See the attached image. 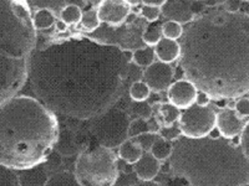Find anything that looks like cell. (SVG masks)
I'll return each mask as SVG.
<instances>
[{"instance_id": "obj_1", "label": "cell", "mask_w": 249, "mask_h": 186, "mask_svg": "<svg viewBox=\"0 0 249 186\" xmlns=\"http://www.w3.org/2000/svg\"><path fill=\"white\" fill-rule=\"evenodd\" d=\"M132 54L86 35H71L35 48L29 79L35 96L55 114L99 118L119 102Z\"/></svg>"}, {"instance_id": "obj_2", "label": "cell", "mask_w": 249, "mask_h": 186, "mask_svg": "<svg viewBox=\"0 0 249 186\" xmlns=\"http://www.w3.org/2000/svg\"><path fill=\"white\" fill-rule=\"evenodd\" d=\"M179 67L213 101L249 94V16L206 9L183 26Z\"/></svg>"}, {"instance_id": "obj_3", "label": "cell", "mask_w": 249, "mask_h": 186, "mask_svg": "<svg viewBox=\"0 0 249 186\" xmlns=\"http://www.w3.org/2000/svg\"><path fill=\"white\" fill-rule=\"evenodd\" d=\"M57 117L37 98L14 96L0 108V165L17 171L39 167L59 141Z\"/></svg>"}, {"instance_id": "obj_4", "label": "cell", "mask_w": 249, "mask_h": 186, "mask_svg": "<svg viewBox=\"0 0 249 186\" xmlns=\"http://www.w3.org/2000/svg\"><path fill=\"white\" fill-rule=\"evenodd\" d=\"M170 172L192 186H248L249 159L241 145L219 137L188 138L173 141L168 159Z\"/></svg>"}, {"instance_id": "obj_5", "label": "cell", "mask_w": 249, "mask_h": 186, "mask_svg": "<svg viewBox=\"0 0 249 186\" xmlns=\"http://www.w3.org/2000/svg\"><path fill=\"white\" fill-rule=\"evenodd\" d=\"M35 48L36 28L28 0H0V102L25 86Z\"/></svg>"}, {"instance_id": "obj_6", "label": "cell", "mask_w": 249, "mask_h": 186, "mask_svg": "<svg viewBox=\"0 0 249 186\" xmlns=\"http://www.w3.org/2000/svg\"><path fill=\"white\" fill-rule=\"evenodd\" d=\"M75 174L82 186H112L119 180V163L112 148L97 145L77 155Z\"/></svg>"}, {"instance_id": "obj_7", "label": "cell", "mask_w": 249, "mask_h": 186, "mask_svg": "<svg viewBox=\"0 0 249 186\" xmlns=\"http://www.w3.org/2000/svg\"><path fill=\"white\" fill-rule=\"evenodd\" d=\"M148 24L150 23L141 15L131 14L122 25L110 26L107 24H101L97 30L89 32L88 35L101 43L119 46L124 51H135L146 46L142 35Z\"/></svg>"}, {"instance_id": "obj_8", "label": "cell", "mask_w": 249, "mask_h": 186, "mask_svg": "<svg viewBox=\"0 0 249 186\" xmlns=\"http://www.w3.org/2000/svg\"><path fill=\"white\" fill-rule=\"evenodd\" d=\"M217 112L210 106L195 103L181 112L178 125L182 136L188 138H203L211 136L215 128Z\"/></svg>"}, {"instance_id": "obj_9", "label": "cell", "mask_w": 249, "mask_h": 186, "mask_svg": "<svg viewBox=\"0 0 249 186\" xmlns=\"http://www.w3.org/2000/svg\"><path fill=\"white\" fill-rule=\"evenodd\" d=\"M111 109L102 114L104 118L97 122L95 129L97 138L101 140L100 144L113 148L120 147V144L128 138L127 129L130 119L127 113L111 112Z\"/></svg>"}, {"instance_id": "obj_10", "label": "cell", "mask_w": 249, "mask_h": 186, "mask_svg": "<svg viewBox=\"0 0 249 186\" xmlns=\"http://www.w3.org/2000/svg\"><path fill=\"white\" fill-rule=\"evenodd\" d=\"M173 78H175V68L171 66V63L162 61H155L152 65L146 67L143 72V81L155 93L167 91L173 83Z\"/></svg>"}, {"instance_id": "obj_11", "label": "cell", "mask_w": 249, "mask_h": 186, "mask_svg": "<svg viewBox=\"0 0 249 186\" xmlns=\"http://www.w3.org/2000/svg\"><path fill=\"white\" fill-rule=\"evenodd\" d=\"M101 24L110 26H119L131 15V6L126 0H102L96 6Z\"/></svg>"}, {"instance_id": "obj_12", "label": "cell", "mask_w": 249, "mask_h": 186, "mask_svg": "<svg viewBox=\"0 0 249 186\" xmlns=\"http://www.w3.org/2000/svg\"><path fill=\"white\" fill-rule=\"evenodd\" d=\"M198 90L188 79H178L173 82L167 90V98L170 103L178 107L179 109H186L197 102Z\"/></svg>"}, {"instance_id": "obj_13", "label": "cell", "mask_w": 249, "mask_h": 186, "mask_svg": "<svg viewBox=\"0 0 249 186\" xmlns=\"http://www.w3.org/2000/svg\"><path fill=\"white\" fill-rule=\"evenodd\" d=\"M244 127L243 118H242L235 109H226L217 113V121H215V128L218 129L221 137L233 139L241 134Z\"/></svg>"}, {"instance_id": "obj_14", "label": "cell", "mask_w": 249, "mask_h": 186, "mask_svg": "<svg viewBox=\"0 0 249 186\" xmlns=\"http://www.w3.org/2000/svg\"><path fill=\"white\" fill-rule=\"evenodd\" d=\"M161 15L170 21H176L182 25H187L195 19L191 3L186 0H167L161 6Z\"/></svg>"}, {"instance_id": "obj_15", "label": "cell", "mask_w": 249, "mask_h": 186, "mask_svg": "<svg viewBox=\"0 0 249 186\" xmlns=\"http://www.w3.org/2000/svg\"><path fill=\"white\" fill-rule=\"evenodd\" d=\"M133 170L141 181H152L161 171V161L156 159L151 152H146L137 163L133 164Z\"/></svg>"}, {"instance_id": "obj_16", "label": "cell", "mask_w": 249, "mask_h": 186, "mask_svg": "<svg viewBox=\"0 0 249 186\" xmlns=\"http://www.w3.org/2000/svg\"><path fill=\"white\" fill-rule=\"evenodd\" d=\"M155 54L159 61L173 63L181 57V44L177 43V40L162 37L155 46Z\"/></svg>"}, {"instance_id": "obj_17", "label": "cell", "mask_w": 249, "mask_h": 186, "mask_svg": "<svg viewBox=\"0 0 249 186\" xmlns=\"http://www.w3.org/2000/svg\"><path fill=\"white\" fill-rule=\"evenodd\" d=\"M143 147L139 140H135V138H127L122 141L119 147V156L128 165H133L135 163H137L143 155Z\"/></svg>"}, {"instance_id": "obj_18", "label": "cell", "mask_w": 249, "mask_h": 186, "mask_svg": "<svg viewBox=\"0 0 249 186\" xmlns=\"http://www.w3.org/2000/svg\"><path fill=\"white\" fill-rule=\"evenodd\" d=\"M159 116L161 121L162 127H168V125H173L178 122L179 117H181V109L178 107H176L172 103H161L159 106Z\"/></svg>"}, {"instance_id": "obj_19", "label": "cell", "mask_w": 249, "mask_h": 186, "mask_svg": "<svg viewBox=\"0 0 249 186\" xmlns=\"http://www.w3.org/2000/svg\"><path fill=\"white\" fill-rule=\"evenodd\" d=\"M150 152L156 159H159L160 161H167L171 158L173 152V141L168 140V139L163 138V137L159 136V138L153 141L152 147H151Z\"/></svg>"}, {"instance_id": "obj_20", "label": "cell", "mask_w": 249, "mask_h": 186, "mask_svg": "<svg viewBox=\"0 0 249 186\" xmlns=\"http://www.w3.org/2000/svg\"><path fill=\"white\" fill-rule=\"evenodd\" d=\"M155 47L151 46H144V47L137 48L132 51V62L139 67H148L155 62Z\"/></svg>"}, {"instance_id": "obj_21", "label": "cell", "mask_w": 249, "mask_h": 186, "mask_svg": "<svg viewBox=\"0 0 249 186\" xmlns=\"http://www.w3.org/2000/svg\"><path fill=\"white\" fill-rule=\"evenodd\" d=\"M33 19H34V25L36 30H48L56 23L54 13L48 8L39 9L33 16Z\"/></svg>"}, {"instance_id": "obj_22", "label": "cell", "mask_w": 249, "mask_h": 186, "mask_svg": "<svg viewBox=\"0 0 249 186\" xmlns=\"http://www.w3.org/2000/svg\"><path fill=\"white\" fill-rule=\"evenodd\" d=\"M46 185L50 186H77L80 185L79 180L76 178V174L75 172L68 171V170H64V171H60L54 174L53 176L48 179L46 181Z\"/></svg>"}, {"instance_id": "obj_23", "label": "cell", "mask_w": 249, "mask_h": 186, "mask_svg": "<svg viewBox=\"0 0 249 186\" xmlns=\"http://www.w3.org/2000/svg\"><path fill=\"white\" fill-rule=\"evenodd\" d=\"M148 132H153L152 125L148 122V119L133 118L130 121L127 129L128 138H137V137L142 136V134Z\"/></svg>"}, {"instance_id": "obj_24", "label": "cell", "mask_w": 249, "mask_h": 186, "mask_svg": "<svg viewBox=\"0 0 249 186\" xmlns=\"http://www.w3.org/2000/svg\"><path fill=\"white\" fill-rule=\"evenodd\" d=\"M150 87L144 81H135L130 87V97L133 102L147 101L151 96Z\"/></svg>"}, {"instance_id": "obj_25", "label": "cell", "mask_w": 249, "mask_h": 186, "mask_svg": "<svg viewBox=\"0 0 249 186\" xmlns=\"http://www.w3.org/2000/svg\"><path fill=\"white\" fill-rule=\"evenodd\" d=\"M80 23H81L82 29L86 32H93L95 30H97L100 25H101V21L99 19V14H97L96 9H90V10H86V12L82 13V17Z\"/></svg>"}, {"instance_id": "obj_26", "label": "cell", "mask_w": 249, "mask_h": 186, "mask_svg": "<svg viewBox=\"0 0 249 186\" xmlns=\"http://www.w3.org/2000/svg\"><path fill=\"white\" fill-rule=\"evenodd\" d=\"M82 10L77 5L74 4H70V5H66L65 8L61 10V14H60V19L64 20L69 26L70 25H76L77 23L81 21L82 17Z\"/></svg>"}, {"instance_id": "obj_27", "label": "cell", "mask_w": 249, "mask_h": 186, "mask_svg": "<svg viewBox=\"0 0 249 186\" xmlns=\"http://www.w3.org/2000/svg\"><path fill=\"white\" fill-rule=\"evenodd\" d=\"M162 39V25L159 24H148V26L144 30L142 35V40L146 46H156Z\"/></svg>"}, {"instance_id": "obj_28", "label": "cell", "mask_w": 249, "mask_h": 186, "mask_svg": "<svg viewBox=\"0 0 249 186\" xmlns=\"http://www.w3.org/2000/svg\"><path fill=\"white\" fill-rule=\"evenodd\" d=\"M17 170L10 169L8 167L0 165V186H20L21 180L20 175H18Z\"/></svg>"}, {"instance_id": "obj_29", "label": "cell", "mask_w": 249, "mask_h": 186, "mask_svg": "<svg viewBox=\"0 0 249 186\" xmlns=\"http://www.w3.org/2000/svg\"><path fill=\"white\" fill-rule=\"evenodd\" d=\"M184 28L182 24L176 23V21H166V23L162 25V35L166 39L171 40H178L181 39L182 35H183Z\"/></svg>"}, {"instance_id": "obj_30", "label": "cell", "mask_w": 249, "mask_h": 186, "mask_svg": "<svg viewBox=\"0 0 249 186\" xmlns=\"http://www.w3.org/2000/svg\"><path fill=\"white\" fill-rule=\"evenodd\" d=\"M132 113L135 114V118H144L151 119L152 114V107L146 101L143 102H133Z\"/></svg>"}, {"instance_id": "obj_31", "label": "cell", "mask_w": 249, "mask_h": 186, "mask_svg": "<svg viewBox=\"0 0 249 186\" xmlns=\"http://www.w3.org/2000/svg\"><path fill=\"white\" fill-rule=\"evenodd\" d=\"M140 15L147 23H156L159 20L160 15H161V8H159V6L143 5L141 8V10H140Z\"/></svg>"}, {"instance_id": "obj_32", "label": "cell", "mask_w": 249, "mask_h": 186, "mask_svg": "<svg viewBox=\"0 0 249 186\" xmlns=\"http://www.w3.org/2000/svg\"><path fill=\"white\" fill-rule=\"evenodd\" d=\"M160 136L163 137V138L168 139L171 141H175L176 139H178L182 136L181 129L178 127H176L175 124L173 125H168V127H161V129L159 130Z\"/></svg>"}, {"instance_id": "obj_33", "label": "cell", "mask_w": 249, "mask_h": 186, "mask_svg": "<svg viewBox=\"0 0 249 186\" xmlns=\"http://www.w3.org/2000/svg\"><path fill=\"white\" fill-rule=\"evenodd\" d=\"M159 136H160V133L148 132V133H144V134H142V136L137 137V140L141 143V145L143 147V149L146 150V152H150L153 141L159 138Z\"/></svg>"}, {"instance_id": "obj_34", "label": "cell", "mask_w": 249, "mask_h": 186, "mask_svg": "<svg viewBox=\"0 0 249 186\" xmlns=\"http://www.w3.org/2000/svg\"><path fill=\"white\" fill-rule=\"evenodd\" d=\"M234 109L242 118L249 117V97H241V98H238L234 105Z\"/></svg>"}, {"instance_id": "obj_35", "label": "cell", "mask_w": 249, "mask_h": 186, "mask_svg": "<svg viewBox=\"0 0 249 186\" xmlns=\"http://www.w3.org/2000/svg\"><path fill=\"white\" fill-rule=\"evenodd\" d=\"M239 145L243 149L244 154L249 159V121L244 123V127L239 134Z\"/></svg>"}, {"instance_id": "obj_36", "label": "cell", "mask_w": 249, "mask_h": 186, "mask_svg": "<svg viewBox=\"0 0 249 186\" xmlns=\"http://www.w3.org/2000/svg\"><path fill=\"white\" fill-rule=\"evenodd\" d=\"M241 0H226L223 3V8L230 13H239L241 12Z\"/></svg>"}, {"instance_id": "obj_37", "label": "cell", "mask_w": 249, "mask_h": 186, "mask_svg": "<svg viewBox=\"0 0 249 186\" xmlns=\"http://www.w3.org/2000/svg\"><path fill=\"white\" fill-rule=\"evenodd\" d=\"M210 101L211 98L207 94H204V93L199 92L198 93V97H197V102L196 103H198V105L201 106H208L210 105Z\"/></svg>"}, {"instance_id": "obj_38", "label": "cell", "mask_w": 249, "mask_h": 186, "mask_svg": "<svg viewBox=\"0 0 249 186\" xmlns=\"http://www.w3.org/2000/svg\"><path fill=\"white\" fill-rule=\"evenodd\" d=\"M167 0H141V3L143 5H151V6H159L161 8Z\"/></svg>"}, {"instance_id": "obj_39", "label": "cell", "mask_w": 249, "mask_h": 186, "mask_svg": "<svg viewBox=\"0 0 249 186\" xmlns=\"http://www.w3.org/2000/svg\"><path fill=\"white\" fill-rule=\"evenodd\" d=\"M55 25H56V30L59 31V32H65L66 30H68V24L64 21V20H56V23H55Z\"/></svg>"}, {"instance_id": "obj_40", "label": "cell", "mask_w": 249, "mask_h": 186, "mask_svg": "<svg viewBox=\"0 0 249 186\" xmlns=\"http://www.w3.org/2000/svg\"><path fill=\"white\" fill-rule=\"evenodd\" d=\"M241 13H243V14L248 15V16H249V1H246V3H242Z\"/></svg>"}, {"instance_id": "obj_41", "label": "cell", "mask_w": 249, "mask_h": 186, "mask_svg": "<svg viewBox=\"0 0 249 186\" xmlns=\"http://www.w3.org/2000/svg\"><path fill=\"white\" fill-rule=\"evenodd\" d=\"M85 1H86V3L92 4V5H95V6H99L102 0H85Z\"/></svg>"}, {"instance_id": "obj_42", "label": "cell", "mask_w": 249, "mask_h": 186, "mask_svg": "<svg viewBox=\"0 0 249 186\" xmlns=\"http://www.w3.org/2000/svg\"><path fill=\"white\" fill-rule=\"evenodd\" d=\"M128 4H130V6H136L137 4H140V1L141 0H126Z\"/></svg>"}, {"instance_id": "obj_43", "label": "cell", "mask_w": 249, "mask_h": 186, "mask_svg": "<svg viewBox=\"0 0 249 186\" xmlns=\"http://www.w3.org/2000/svg\"><path fill=\"white\" fill-rule=\"evenodd\" d=\"M195 1H208V0H195Z\"/></svg>"}, {"instance_id": "obj_44", "label": "cell", "mask_w": 249, "mask_h": 186, "mask_svg": "<svg viewBox=\"0 0 249 186\" xmlns=\"http://www.w3.org/2000/svg\"><path fill=\"white\" fill-rule=\"evenodd\" d=\"M242 3H246V1H249V0H241Z\"/></svg>"}]
</instances>
